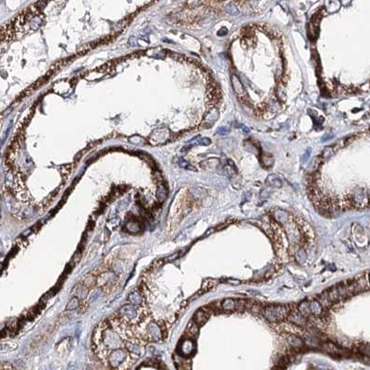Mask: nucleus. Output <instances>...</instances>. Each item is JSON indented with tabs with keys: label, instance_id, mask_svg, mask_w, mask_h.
I'll return each instance as SVG.
<instances>
[{
	"label": "nucleus",
	"instance_id": "12",
	"mask_svg": "<svg viewBox=\"0 0 370 370\" xmlns=\"http://www.w3.org/2000/svg\"><path fill=\"white\" fill-rule=\"evenodd\" d=\"M221 306L225 311H234L237 307V303L234 299L227 298L222 302Z\"/></svg>",
	"mask_w": 370,
	"mask_h": 370
},
{
	"label": "nucleus",
	"instance_id": "18",
	"mask_svg": "<svg viewBox=\"0 0 370 370\" xmlns=\"http://www.w3.org/2000/svg\"><path fill=\"white\" fill-rule=\"evenodd\" d=\"M261 162L265 168H270L274 164V158L272 156L268 154H262L261 156Z\"/></svg>",
	"mask_w": 370,
	"mask_h": 370
},
{
	"label": "nucleus",
	"instance_id": "4",
	"mask_svg": "<svg viewBox=\"0 0 370 370\" xmlns=\"http://www.w3.org/2000/svg\"><path fill=\"white\" fill-rule=\"evenodd\" d=\"M321 348L324 352L331 354V355H335V356H343L347 354V351L344 350L343 348L339 347L338 345H336L333 343H324L321 345Z\"/></svg>",
	"mask_w": 370,
	"mask_h": 370
},
{
	"label": "nucleus",
	"instance_id": "19",
	"mask_svg": "<svg viewBox=\"0 0 370 370\" xmlns=\"http://www.w3.org/2000/svg\"><path fill=\"white\" fill-rule=\"evenodd\" d=\"M276 95H277L278 98L281 102H285L286 101V99H287V93H286V90L284 89V87L281 84L278 85L277 90H276Z\"/></svg>",
	"mask_w": 370,
	"mask_h": 370
},
{
	"label": "nucleus",
	"instance_id": "13",
	"mask_svg": "<svg viewBox=\"0 0 370 370\" xmlns=\"http://www.w3.org/2000/svg\"><path fill=\"white\" fill-rule=\"evenodd\" d=\"M298 311L304 317H306L307 316H309L311 314V310H310V302L307 300H304L303 302H301L298 305Z\"/></svg>",
	"mask_w": 370,
	"mask_h": 370
},
{
	"label": "nucleus",
	"instance_id": "30",
	"mask_svg": "<svg viewBox=\"0 0 370 370\" xmlns=\"http://www.w3.org/2000/svg\"><path fill=\"white\" fill-rule=\"evenodd\" d=\"M227 33H228V30H227L226 28L220 29V30L217 32V35H219V36H224V35H226Z\"/></svg>",
	"mask_w": 370,
	"mask_h": 370
},
{
	"label": "nucleus",
	"instance_id": "32",
	"mask_svg": "<svg viewBox=\"0 0 370 370\" xmlns=\"http://www.w3.org/2000/svg\"><path fill=\"white\" fill-rule=\"evenodd\" d=\"M239 128H240L242 132H244V133H249V132H250V130H249L246 126H244L243 124H240V125H239Z\"/></svg>",
	"mask_w": 370,
	"mask_h": 370
},
{
	"label": "nucleus",
	"instance_id": "15",
	"mask_svg": "<svg viewBox=\"0 0 370 370\" xmlns=\"http://www.w3.org/2000/svg\"><path fill=\"white\" fill-rule=\"evenodd\" d=\"M218 117V112L217 109H213L211 111H209V113L207 114V116L205 119V122L209 125V127H211V125L214 124V122L217 119Z\"/></svg>",
	"mask_w": 370,
	"mask_h": 370
},
{
	"label": "nucleus",
	"instance_id": "9",
	"mask_svg": "<svg viewBox=\"0 0 370 370\" xmlns=\"http://www.w3.org/2000/svg\"><path fill=\"white\" fill-rule=\"evenodd\" d=\"M265 183L269 187L280 188L282 186V182H281L280 178L276 174H269L265 179Z\"/></svg>",
	"mask_w": 370,
	"mask_h": 370
},
{
	"label": "nucleus",
	"instance_id": "2",
	"mask_svg": "<svg viewBox=\"0 0 370 370\" xmlns=\"http://www.w3.org/2000/svg\"><path fill=\"white\" fill-rule=\"evenodd\" d=\"M264 317L271 322H277L283 320L288 317L289 310L285 305L282 304H272L267 305L263 309Z\"/></svg>",
	"mask_w": 370,
	"mask_h": 370
},
{
	"label": "nucleus",
	"instance_id": "21",
	"mask_svg": "<svg viewBox=\"0 0 370 370\" xmlns=\"http://www.w3.org/2000/svg\"><path fill=\"white\" fill-rule=\"evenodd\" d=\"M289 343L294 348H300L304 345V342L302 341V339L295 335H292L289 338Z\"/></svg>",
	"mask_w": 370,
	"mask_h": 370
},
{
	"label": "nucleus",
	"instance_id": "3",
	"mask_svg": "<svg viewBox=\"0 0 370 370\" xmlns=\"http://www.w3.org/2000/svg\"><path fill=\"white\" fill-rule=\"evenodd\" d=\"M353 284H354L356 292L368 291V290H369L370 289L368 276H367V275H365V274H360V275L356 276V277L353 280Z\"/></svg>",
	"mask_w": 370,
	"mask_h": 370
},
{
	"label": "nucleus",
	"instance_id": "31",
	"mask_svg": "<svg viewBox=\"0 0 370 370\" xmlns=\"http://www.w3.org/2000/svg\"><path fill=\"white\" fill-rule=\"evenodd\" d=\"M332 137H333V134H332V133H328V134H325V135L322 137V142H325V141H327V140H330Z\"/></svg>",
	"mask_w": 370,
	"mask_h": 370
},
{
	"label": "nucleus",
	"instance_id": "27",
	"mask_svg": "<svg viewBox=\"0 0 370 370\" xmlns=\"http://www.w3.org/2000/svg\"><path fill=\"white\" fill-rule=\"evenodd\" d=\"M310 154H311V149L308 148V149L305 151V153L303 155V157H302V161H303V162H306V161L308 160V158H309Z\"/></svg>",
	"mask_w": 370,
	"mask_h": 370
},
{
	"label": "nucleus",
	"instance_id": "28",
	"mask_svg": "<svg viewBox=\"0 0 370 370\" xmlns=\"http://www.w3.org/2000/svg\"><path fill=\"white\" fill-rule=\"evenodd\" d=\"M199 144H202V145H209V144H211V141H210V139L205 137V138H202V139H201V141L199 142Z\"/></svg>",
	"mask_w": 370,
	"mask_h": 370
},
{
	"label": "nucleus",
	"instance_id": "25",
	"mask_svg": "<svg viewBox=\"0 0 370 370\" xmlns=\"http://www.w3.org/2000/svg\"><path fill=\"white\" fill-rule=\"evenodd\" d=\"M217 280H207L205 283H204V285H203V289L204 290H206V291H208L209 289H212L215 285H217Z\"/></svg>",
	"mask_w": 370,
	"mask_h": 370
},
{
	"label": "nucleus",
	"instance_id": "6",
	"mask_svg": "<svg viewBox=\"0 0 370 370\" xmlns=\"http://www.w3.org/2000/svg\"><path fill=\"white\" fill-rule=\"evenodd\" d=\"M231 85L233 88V91L235 92V94L239 95V96H242L245 95V89L241 81V80L239 79V77L236 74H232L231 77Z\"/></svg>",
	"mask_w": 370,
	"mask_h": 370
},
{
	"label": "nucleus",
	"instance_id": "26",
	"mask_svg": "<svg viewBox=\"0 0 370 370\" xmlns=\"http://www.w3.org/2000/svg\"><path fill=\"white\" fill-rule=\"evenodd\" d=\"M319 164H320V161L318 160V158H315L311 163H310V165H309V170H316V169H317V168H318V166H319Z\"/></svg>",
	"mask_w": 370,
	"mask_h": 370
},
{
	"label": "nucleus",
	"instance_id": "29",
	"mask_svg": "<svg viewBox=\"0 0 370 370\" xmlns=\"http://www.w3.org/2000/svg\"><path fill=\"white\" fill-rule=\"evenodd\" d=\"M228 132H229V129H227L226 127H222V128H219V129L217 130V134L223 135V134H227Z\"/></svg>",
	"mask_w": 370,
	"mask_h": 370
},
{
	"label": "nucleus",
	"instance_id": "24",
	"mask_svg": "<svg viewBox=\"0 0 370 370\" xmlns=\"http://www.w3.org/2000/svg\"><path fill=\"white\" fill-rule=\"evenodd\" d=\"M226 10H227V12L230 14V15H233V16H235V15H238L239 14V10L238 8L233 5V4H231V3H230L228 6H227V7H226Z\"/></svg>",
	"mask_w": 370,
	"mask_h": 370
},
{
	"label": "nucleus",
	"instance_id": "23",
	"mask_svg": "<svg viewBox=\"0 0 370 370\" xmlns=\"http://www.w3.org/2000/svg\"><path fill=\"white\" fill-rule=\"evenodd\" d=\"M359 351L366 356L370 357V344L363 343L359 346Z\"/></svg>",
	"mask_w": 370,
	"mask_h": 370
},
{
	"label": "nucleus",
	"instance_id": "16",
	"mask_svg": "<svg viewBox=\"0 0 370 370\" xmlns=\"http://www.w3.org/2000/svg\"><path fill=\"white\" fill-rule=\"evenodd\" d=\"M310 310H311V314L317 316V315H321L323 311V307L321 306V304L318 303L317 300H313L310 302Z\"/></svg>",
	"mask_w": 370,
	"mask_h": 370
},
{
	"label": "nucleus",
	"instance_id": "33",
	"mask_svg": "<svg viewBox=\"0 0 370 370\" xmlns=\"http://www.w3.org/2000/svg\"><path fill=\"white\" fill-rule=\"evenodd\" d=\"M368 280H369V284H370V273L368 274Z\"/></svg>",
	"mask_w": 370,
	"mask_h": 370
},
{
	"label": "nucleus",
	"instance_id": "17",
	"mask_svg": "<svg viewBox=\"0 0 370 370\" xmlns=\"http://www.w3.org/2000/svg\"><path fill=\"white\" fill-rule=\"evenodd\" d=\"M327 292H328V295H329V299H330V301H331L332 303H337V302H339V301L342 300L341 297H340V295H339V293H338V291L336 290V287H335V286H333L332 288H330L329 290H328Z\"/></svg>",
	"mask_w": 370,
	"mask_h": 370
},
{
	"label": "nucleus",
	"instance_id": "7",
	"mask_svg": "<svg viewBox=\"0 0 370 370\" xmlns=\"http://www.w3.org/2000/svg\"><path fill=\"white\" fill-rule=\"evenodd\" d=\"M288 318L291 323L296 326H304L306 323V317L303 316L299 311H292L288 315Z\"/></svg>",
	"mask_w": 370,
	"mask_h": 370
},
{
	"label": "nucleus",
	"instance_id": "8",
	"mask_svg": "<svg viewBox=\"0 0 370 370\" xmlns=\"http://www.w3.org/2000/svg\"><path fill=\"white\" fill-rule=\"evenodd\" d=\"M208 317H209L208 312L205 311L204 309H200V310H198V311L195 313V315L193 316V321H194L198 326H202V325H204V324L207 321Z\"/></svg>",
	"mask_w": 370,
	"mask_h": 370
},
{
	"label": "nucleus",
	"instance_id": "20",
	"mask_svg": "<svg viewBox=\"0 0 370 370\" xmlns=\"http://www.w3.org/2000/svg\"><path fill=\"white\" fill-rule=\"evenodd\" d=\"M335 153V146L333 145H329L324 148L322 154H321V158H329L333 156V154Z\"/></svg>",
	"mask_w": 370,
	"mask_h": 370
},
{
	"label": "nucleus",
	"instance_id": "5",
	"mask_svg": "<svg viewBox=\"0 0 370 370\" xmlns=\"http://www.w3.org/2000/svg\"><path fill=\"white\" fill-rule=\"evenodd\" d=\"M273 217L279 224L287 225L290 221V215L289 213L283 209H276L273 213Z\"/></svg>",
	"mask_w": 370,
	"mask_h": 370
},
{
	"label": "nucleus",
	"instance_id": "1",
	"mask_svg": "<svg viewBox=\"0 0 370 370\" xmlns=\"http://www.w3.org/2000/svg\"><path fill=\"white\" fill-rule=\"evenodd\" d=\"M146 343L137 329L118 313L101 321L93 337L95 353L112 370L131 369L144 354Z\"/></svg>",
	"mask_w": 370,
	"mask_h": 370
},
{
	"label": "nucleus",
	"instance_id": "10",
	"mask_svg": "<svg viewBox=\"0 0 370 370\" xmlns=\"http://www.w3.org/2000/svg\"><path fill=\"white\" fill-rule=\"evenodd\" d=\"M193 350H194V343L190 339L185 340L184 342L181 344V352L184 355H190L191 353H192Z\"/></svg>",
	"mask_w": 370,
	"mask_h": 370
},
{
	"label": "nucleus",
	"instance_id": "11",
	"mask_svg": "<svg viewBox=\"0 0 370 370\" xmlns=\"http://www.w3.org/2000/svg\"><path fill=\"white\" fill-rule=\"evenodd\" d=\"M317 301H318V303L321 304V306H322L323 308H329V307L332 305V304H333V303L330 301V299H329V295H328L327 291H325L323 293H321V294L319 295Z\"/></svg>",
	"mask_w": 370,
	"mask_h": 370
},
{
	"label": "nucleus",
	"instance_id": "14",
	"mask_svg": "<svg viewBox=\"0 0 370 370\" xmlns=\"http://www.w3.org/2000/svg\"><path fill=\"white\" fill-rule=\"evenodd\" d=\"M198 327H199V326H198L194 321L191 322V323L188 325V327H187V329H186V333H187V335H188L189 338H191V337H192V336H196V335L198 334V330H199Z\"/></svg>",
	"mask_w": 370,
	"mask_h": 370
},
{
	"label": "nucleus",
	"instance_id": "22",
	"mask_svg": "<svg viewBox=\"0 0 370 370\" xmlns=\"http://www.w3.org/2000/svg\"><path fill=\"white\" fill-rule=\"evenodd\" d=\"M295 258L299 263H303L306 260V253L304 249H300L295 254Z\"/></svg>",
	"mask_w": 370,
	"mask_h": 370
}]
</instances>
